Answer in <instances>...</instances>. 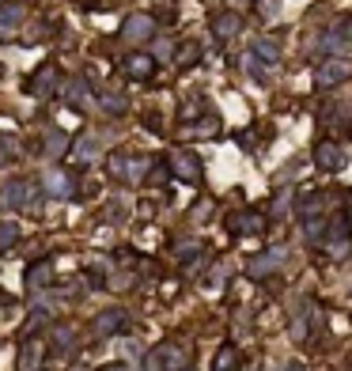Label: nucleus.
Here are the masks:
<instances>
[{
  "label": "nucleus",
  "instance_id": "nucleus-32",
  "mask_svg": "<svg viewBox=\"0 0 352 371\" xmlns=\"http://www.w3.org/2000/svg\"><path fill=\"white\" fill-rule=\"evenodd\" d=\"M277 371H303V364H281Z\"/></svg>",
  "mask_w": 352,
  "mask_h": 371
},
{
  "label": "nucleus",
  "instance_id": "nucleus-26",
  "mask_svg": "<svg viewBox=\"0 0 352 371\" xmlns=\"http://www.w3.org/2000/svg\"><path fill=\"white\" fill-rule=\"evenodd\" d=\"M15 239H19V228L12 220H0V250H12Z\"/></svg>",
  "mask_w": 352,
  "mask_h": 371
},
{
  "label": "nucleus",
  "instance_id": "nucleus-34",
  "mask_svg": "<svg viewBox=\"0 0 352 371\" xmlns=\"http://www.w3.org/2000/svg\"><path fill=\"white\" fill-rule=\"evenodd\" d=\"M186 371H189V368H186Z\"/></svg>",
  "mask_w": 352,
  "mask_h": 371
},
{
  "label": "nucleus",
  "instance_id": "nucleus-24",
  "mask_svg": "<svg viewBox=\"0 0 352 371\" xmlns=\"http://www.w3.org/2000/svg\"><path fill=\"white\" fill-rule=\"evenodd\" d=\"M65 102H68V107H84V102H87V84L80 76L65 84Z\"/></svg>",
  "mask_w": 352,
  "mask_h": 371
},
{
  "label": "nucleus",
  "instance_id": "nucleus-15",
  "mask_svg": "<svg viewBox=\"0 0 352 371\" xmlns=\"http://www.w3.org/2000/svg\"><path fill=\"white\" fill-rule=\"evenodd\" d=\"M315 163L322 167V171H337V167L345 163V152H341L337 144H318V148H315Z\"/></svg>",
  "mask_w": 352,
  "mask_h": 371
},
{
  "label": "nucleus",
  "instance_id": "nucleus-30",
  "mask_svg": "<svg viewBox=\"0 0 352 371\" xmlns=\"http://www.w3.org/2000/svg\"><path fill=\"white\" fill-rule=\"evenodd\" d=\"M261 15H277V0H261Z\"/></svg>",
  "mask_w": 352,
  "mask_h": 371
},
{
  "label": "nucleus",
  "instance_id": "nucleus-8",
  "mask_svg": "<svg viewBox=\"0 0 352 371\" xmlns=\"http://www.w3.org/2000/svg\"><path fill=\"white\" fill-rule=\"evenodd\" d=\"M281 265H284V250H281V246H273V250H266V254H258V257L250 262V277L266 280V277H273Z\"/></svg>",
  "mask_w": 352,
  "mask_h": 371
},
{
  "label": "nucleus",
  "instance_id": "nucleus-31",
  "mask_svg": "<svg viewBox=\"0 0 352 371\" xmlns=\"http://www.w3.org/2000/svg\"><path fill=\"white\" fill-rule=\"evenodd\" d=\"M102 371H129V364H106Z\"/></svg>",
  "mask_w": 352,
  "mask_h": 371
},
{
  "label": "nucleus",
  "instance_id": "nucleus-18",
  "mask_svg": "<svg viewBox=\"0 0 352 371\" xmlns=\"http://www.w3.org/2000/svg\"><path fill=\"white\" fill-rule=\"evenodd\" d=\"M239 27H243V19H239L235 12H223V15H216V19H212V30H216V38H220V42L235 38Z\"/></svg>",
  "mask_w": 352,
  "mask_h": 371
},
{
  "label": "nucleus",
  "instance_id": "nucleus-3",
  "mask_svg": "<svg viewBox=\"0 0 352 371\" xmlns=\"http://www.w3.org/2000/svg\"><path fill=\"white\" fill-rule=\"evenodd\" d=\"M27 201H30V182H27V179L4 182V190H0V205H4L8 212H19V208H27Z\"/></svg>",
  "mask_w": 352,
  "mask_h": 371
},
{
  "label": "nucleus",
  "instance_id": "nucleus-12",
  "mask_svg": "<svg viewBox=\"0 0 352 371\" xmlns=\"http://www.w3.org/2000/svg\"><path fill=\"white\" fill-rule=\"evenodd\" d=\"M125 322H129V314H125L122 307H114V311H102L99 318H95V334H99V337L122 334V329H125Z\"/></svg>",
  "mask_w": 352,
  "mask_h": 371
},
{
  "label": "nucleus",
  "instance_id": "nucleus-13",
  "mask_svg": "<svg viewBox=\"0 0 352 371\" xmlns=\"http://www.w3.org/2000/svg\"><path fill=\"white\" fill-rule=\"evenodd\" d=\"M250 57H254V61H261L266 69H273V64L281 61V46H277L273 38H254V46H250Z\"/></svg>",
  "mask_w": 352,
  "mask_h": 371
},
{
  "label": "nucleus",
  "instance_id": "nucleus-20",
  "mask_svg": "<svg viewBox=\"0 0 352 371\" xmlns=\"http://www.w3.org/2000/svg\"><path fill=\"white\" fill-rule=\"evenodd\" d=\"M53 280V269H50V262H42V265H30V273H27V288L30 292H38V288H46Z\"/></svg>",
  "mask_w": 352,
  "mask_h": 371
},
{
  "label": "nucleus",
  "instance_id": "nucleus-25",
  "mask_svg": "<svg viewBox=\"0 0 352 371\" xmlns=\"http://www.w3.org/2000/svg\"><path fill=\"white\" fill-rule=\"evenodd\" d=\"M50 349H53V352H68V349H72V329H65V326H57V329H53Z\"/></svg>",
  "mask_w": 352,
  "mask_h": 371
},
{
  "label": "nucleus",
  "instance_id": "nucleus-33",
  "mask_svg": "<svg viewBox=\"0 0 352 371\" xmlns=\"http://www.w3.org/2000/svg\"><path fill=\"white\" fill-rule=\"evenodd\" d=\"M0 72H4V69H0Z\"/></svg>",
  "mask_w": 352,
  "mask_h": 371
},
{
  "label": "nucleus",
  "instance_id": "nucleus-28",
  "mask_svg": "<svg viewBox=\"0 0 352 371\" xmlns=\"http://www.w3.org/2000/svg\"><path fill=\"white\" fill-rule=\"evenodd\" d=\"M197 57H201V46H182V50H178V64H194Z\"/></svg>",
  "mask_w": 352,
  "mask_h": 371
},
{
  "label": "nucleus",
  "instance_id": "nucleus-29",
  "mask_svg": "<svg viewBox=\"0 0 352 371\" xmlns=\"http://www.w3.org/2000/svg\"><path fill=\"white\" fill-rule=\"evenodd\" d=\"M212 133H216V118H212V114H209V118H205L201 125L194 129V136H212Z\"/></svg>",
  "mask_w": 352,
  "mask_h": 371
},
{
  "label": "nucleus",
  "instance_id": "nucleus-19",
  "mask_svg": "<svg viewBox=\"0 0 352 371\" xmlns=\"http://www.w3.org/2000/svg\"><path fill=\"white\" fill-rule=\"evenodd\" d=\"M42 148H46V156H65V152L72 148V144H68V136L61 133V129H46Z\"/></svg>",
  "mask_w": 352,
  "mask_h": 371
},
{
  "label": "nucleus",
  "instance_id": "nucleus-22",
  "mask_svg": "<svg viewBox=\"0 0 352 371\" xmlns=\"http://www.w3.org/2000/svg\"><path fill=\"white\" fill-rule=\"evenodd\" d=\"M19 19H23V4H0V35L19 27Z\"/></svg>",
  "mask_w": 352,
  "mask_h": 371
},
{
  "label": "nucleus",
  "instance_id": "nucleus-11",
  "mask_svg": "<svg viewBox=\"0 0 352 371\" xmlns=\"http://www.w3.org/2000/svg\"><path fill=\"white\" fill-rule=\"evenodd\" d=\"M42 190L50 193V197H72L76 182H72V174H65V171H46L42 174Z\"/></svg>",
  "mask_w": 352,
  "mask_h": 371
},
{
  "label": "nucleus",
  "instance_id": "nucleus-17",
  "mask_svg": "<svg viewBox=\"0 0 352 371\" xmlns=\"http://www.w3.org/2000/svg\"><path fill=\"white\" fill-rule=\"evenodd\" d=\"M122 69H125V76H133V80H148L151 69H156V61L144 57V53H129V57L122 61Z\"/></svg>",
  "mask_w": 352,
  "mask_h": 371
},
{
  "label": "nucleus",
  "instance_id": "nucleus-23",
  "mask_svg": "<svg viewBox=\"0 0 352 371\" xmlns=\"http://www.w3.org/2000/svg\"><path fill=\"white\" fill-rule=\"evenodd\" d=\"M235 368H239V349L235 345H223L212 360V371H235Z\"/></svg>",
  "mask_w": 352,
  "mask_h": 371
},
{
  "label": "nucleus",
  "instance_id": "nucleus-27",
  "mask_svg": "<svg viewBox=\"0 0 352 371\" xmlns=\"http://www.w3.org/2000/svg\"><path fill=\"white\" fill-rule=\"evenodd\" d=\"M99 102H102L106 110H114V114H122V110H125V99H118V95H110V91H102Z\"/></svg>",
  "mask_w": 352,
  "mask_h": 371
},
{
  "label": "nucleus",
  "instance_id": "nucleus-10",
  "mask_svg": "<svg viewBox=\"0 0 352 371\" xmlns=\"http://www.w3.org/2000/svg\"><path fill=\"white\" fill-rule=\"evenodd\" d=\"M171 171L178 174L182 182H197V179H201V159H197L194 152H174V156H171Z\"/></svg>",
  "mask_w": 352,
  "mask_h": 371
},
{
  "label": "nucleus",
  "instance_id": "nucleus-2",
  "mask_svg": "<svg viewBox=\"0 0 352 371\" xmlns=\"http://www.w3.org/2000/svg\"><path fill=\"white\" fill-rule=\"evenodd\" d=\"M148 371H159V364H163V371H186V364H189V352L182 349V345H163V349L156 352V356L148 360Z\"/></svg>",
  "mask_w": 352,
  "mask_h": 371
},
{
  "label": "nucleus",
  "instance_id": "nucleus-9",
  "mask_svg": "<svg viewBox=\"0 0 352 371\" xmlns=\"http://www.w3.org/2000/svg\"><path fill=\"white\" fill-rule=\"evenodd\" d=\"M122 35L129 38V42H148L151 35H156V19L151 15H129V19L122 23Z\"/></svg>",
  "mask_w": 352,
  "mask_h": 371
},
{
  "label": "nucleus",
  "instance_id": "nucleus-7",
  "mask_svg": "<svg viewBox=\"0 0 352 371\" xmlns=\"http://www.w3.org/2000/svg\"><path fill=\"white\" fill-rule=\"evenodd\" d=\"M42 360H46V341L42 337H27L19 345V371H42Z\"/></svg>",
  "mask_w": 352,
  "mask_h": 371
},
{
  "label": "nucleus",
  "instance_id": "nucleus-14",
  "mask_svg": "<svg viewBox=\"0 0 352 371\" xmlns=\"http://www.w3.org/2000/svg\"><path fill=\"white\" fill-rule=\"evenodd\" d=\"M53 84H57V69H53V64H46V69H38L35 76H30V95L46 99V95H53Z\"/></svg>",
  "mask_w": 352,
  "mask_h": 371
},
{
  "label": "nucleus",
  "instance_id": "nucleus-16",
  "mask_svg": "<svg viewBox=\"0 0 352 371\" xmlns=\"http://www.w3.org/2000/svg\"><path fill=\"white\" fill-rule=\"evenodd\" d=\"M72 159H76L80 167L95 163V159H99V141H95V136H80V141H72Z\"/></svg>",
  "mask_w": 352,
  "mask_h": 371
},
{
  "label": "nucleus",
  "instance_id": "nucleus-4",
  "mask_svg": "<svg viewBox=\"0 0 352 371\" xmlns=\"http://www.w3.org/2000/svg\"><path fill=\"white\" fill-rule=\"evenodd\" d=\"M322 246L330 250V257H349L352 254V235H349V224L345 220H333V228H330V235L322 239Z\"/></svg>",
  "mask_w": 352,
  "mask_h": 371
},
{
  "label": "nucleus",
  "instance_id": "nucleus-5",
  "mask_svg": "<svg viewBox=\"0 0 352 371\" xmlns=\"http://www.w3.org/2000/svg\"><path fill=\"white\" fill-rule=\"evenodd\" d=\"M349 46H352V23H345V27H333L330 35L318 38V50L330 53V57H345Z\"/></svg>",
  "mask_w": 352,
  "mask_h": 371
},
{
  "label": "nucleus",
  "instance_id": "nucleus-21",
  "mask_svg": "<svg viewBox=\"0 0 352 371\" xmlns=\"http://www.w3.org/2000/svg\"><path fill=\"white\" fill-rule=\"evenodd\" d=\"M261 228H266L261 216H231V231H235V235H258Z\"/></svg>",
  "mask_w": 352,
  "mask_h": 371
},
{
  "label": "nucleus",
  "instance_id": "nucleus-6",
  "mask_svg": "<svg viewBox=\"0 0 352 371\" xmlns=\"http://www.w3.org/2000/svg\"><path fill=\"white\" fill-rule=\"evenodd\" d=\"M148 159L144 156H137V159H129V156H122V152H118V156H110V171L114 174H125V179L129 182H144V174H148Z\"/></svg>",
  "mask_w": 352,
  "mask_h": 371
},
{
  "label": "nucleus",
  "instance_id": "nucleus-1",
  "mask_svg": "<svg viewBox=\"0 0 352 371\" xmlns=\"http://www.w3.org/2000/svg\"><path fill=\"white\" fill-rule=\"evenodd\" d=\"M352 72V64L345 57H330L315 69V87H333V84H345Z\"/></svg>",
  "mask_w": 352,
  "mask_h": 371
}]
</instances>
